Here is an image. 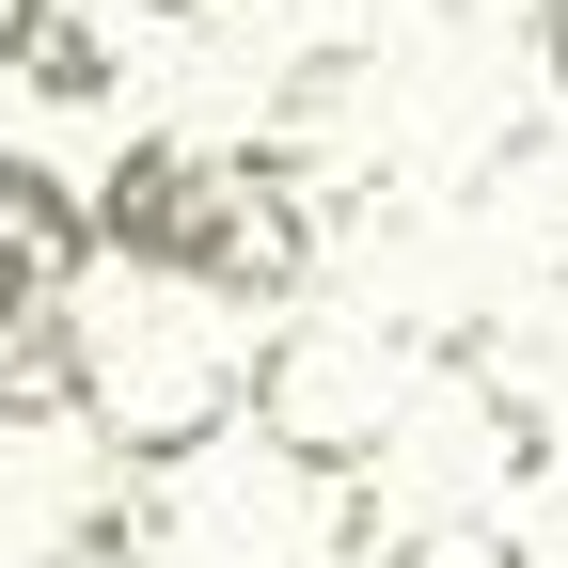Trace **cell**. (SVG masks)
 <instances>
[{"label": "cell", "mask_w": 568, "mask_h": 568, "mask_svg": "<svg viewBox=\"0 0 568 568\" xmlns=\"http://www.w3.org/2000/svg\"><path fill=\"white\" fill-rule=\"evenodd\" d=\"M253 410V347L222 332V301H126V316H95V443L126 458V474H174V458H205L222 426Z\"/></svg>", "instance_id": "1"}, {"label": "cell", "mask_w": 568, "mask_h": 568, "mask_svg": "<svg viewBox=\"0 0 568 568\" xmlns=\"http://www.w3.org/2000/svg\"><path fill=\"white\" fill-rule=\"evenodd\" d=\"M395 410H410V379H395V347H379L364 316H268V332H253V443H268V458L364 474V458L395 443Z\"/></svg>", "instance_id": "2"}, {"label": "cell", "mask_w": 568, "mask_h": 568, "mask_svg": "<svg viewBox=\"0 0 568 568\" xmlns=\"http://www.w3.org/2000/svg\"><path fill=\"white\" fill-rule=\"evenodd\" d=\"M316 237H332V174L301 142H237L222 174H205V237H190V301L222 316H284L316 284Z\"/></svg>", "instance_id": "3"}, {"label": "cell", "mask_w": 568, "mask_h": 568, "mask_svg": "<svg viewBox=\"0 0 568 568\" xmlns=\"http://www.w3.org/2000/svg\"><path fill=\"white\" fill-rule=\"evenodd\" d=\"M205 142H174V126H142L111 174H80L95 190V253H126L142 284H190V237H205Z\"/></svg>", "instance_id": "4"}, {"label": "cell", "mask_w": 568, "mask_h": 568, "mask_svg": "<svg viewBox=\"0 0 568 568\" xmlns=\"http://www.w3.org/2000/svg\"><path fill=\"white\" fill-rule=\"evenodd\" d=\"M80 268H95V190L0 142V301H80Z\"/></svg>", "instance_id": "5"}, {"label": "cell", "mask_w": 568, "mask_h": 568, "mask_svg": "<svg viewBox=\"0 0 568 568\" xmlns=\"http://www.w3.org/2000/svg\"><path fill=\"white\" fill-rule=\"evenodd\" d=\"M0 63H17L32 111H111V95H126L111 0H0Z\"/></svg>", "instance_id": "6"}, {"label": "cell", "mask_w": 568, "mask_h": 568, "mask_svg": "<svg viewBox=\"0 0 568 568\" xmlns=\"http://www.w3.org/2000/svg\"><path fill=\"white\" fill-rule=\"evenodd\" d=\"M95 410V316L80 301H0V443Z\"/></svg>", "instance_id": "7"}, {"label": "cell", "mask_w": 568, "mask_h": 568, "mask_svg": "<svg viewBox=\"0 0 568 568\" xmlns=\"http://www.w3.org/2000/svg\"><path fill=\"white\" fill-rule=\"evenodd\" d=\"M410 568H521V552H489V537H443V552H410Z\"/></svg>", "instance_id": "8"}, {"label": "cell", "mask_w": 568, "mask_h": 568, "mask_svg": "<svg viewBox=\"0 0 568 568\" xmlns=\"http://www.w3.org/2000/svg\"><path fill=\"white\" fill-rule=\"evenodd\" d=\"M537 63H552V95H568V0H552V17H537Z\"/></svg>", "instance_id": "9"}, {"label": "cell", "mask_w": 568, "mask_h": 568, "mask_svg": "<svg viewBox=\"0 0 568 568\" xmlns=\"http://www.w3.org/2000/svg\"><path fill=\"white\" fill-rule=\"evenodd\" d=\"M443 17H552V0H443Z\"/></svg>", "instance_id": "10"}, {"label": "cell", "mask_w": 568, "mask_h": 568, "mask_svg": "<svg viewBox=\"0 0 568 568\" xmlns=\"http://www.w3.org/2000/svg\"><path fill=\"white\" fill-rule=\"evenodd\" d=\"M126 17H222V0H126Z\"/></svg>", "instance_id": "11"}]
</instances>
